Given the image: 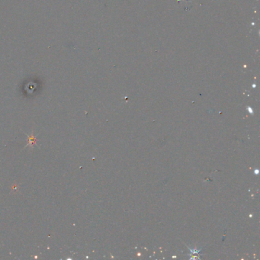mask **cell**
<instances>
[{"instance_id":"obj_1","label":"cell","mask_w":260,"mask_h":260,"mask_svg":"<svg viewBox=\"0 0 260 260\" xmlns=\"http://www.w3.org/2000/svg\"><path fill=\"white\" fill-rule=\"evenodd\" d=\"M28 139H29V141H28V144L26 145V147L28 146H34L35 145V141H36V136H34L33 133L32 134V135H28Z\"/></svg>"}]
</instances>
